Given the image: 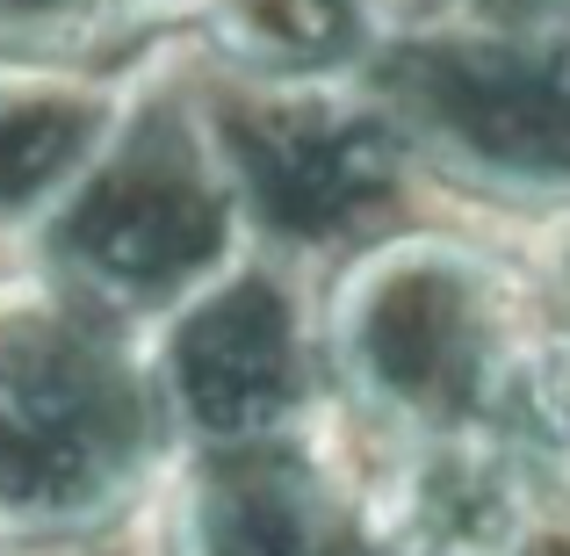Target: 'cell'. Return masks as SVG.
<instances>
[{"label":"cell","instance_id":"cell-1","mask_svg":"<svg viewBox=\"0 0 570 556\" xmlns=\"http://www.w3.org/2000/svg\"><path fill=\"white\" fill-rule=\"evenodd\" d=\"M174 456L145 325L43 267L0 282V549L109 543L159 499Z\"/></svg>","mask_w":570,"mask_h":556},{"label":"cell","instance_id":"cell-2","mask_svg":"<svg viewBox=\"0 0 570 556\" xmlns=\"http://www.w3.org/2000/svg\"><path fill=\"white\" fill-rule=\"evenodd\" d=\"M333 398L376 441L499 433L520 398L542 304L534 282L455 232H383L347 253L318 311Z\"/></svg>","mask_w":570,"mask_h":556},{"label":"cell","instance_id":"cell-3","mask_svg":"<svg viewBox=\"0 0 570 556\" xmlns=\"http://www.w3.org/2000/svg\"><path fill=\"white\" fill-rule=\"evenodd\" d=\"M246 246V209L195 87H130L109 145L37 217L43 275L130 325H153Z\"/></svg>","mask_w":570,"mask_h":556},{"label":"cell","instance_id":"cell-4","mask_svg":"<svg viewBox=\"0 0 570 556\" xmlns=\"http://www.w3.org/2000/svg\"><path fill=\"white\" fill-rule=\"evenodd\" d=\"M419 167L491 203L570 209V14H404L362 66Z\"/></svg>","mask_w":570,"mask_h":556},{"label":"cell","instance_id":"cell-5","mask_svg":"<svg viewBox=\"0 0 570 556\" xmlns=\"http://www.w3.org/2000/svg\"><path fill=\"white\" fill-rule=\"evenodd\" d=\"M217 159L246 209V238L282 261L311 253H362L390 232L404 182L419 174L397 116L376 87L354 80H296V72H238L224 66L195 87Z\"/></svg>","mask_w":570,"mask_h":556},{"label":"cell","instance_id":"cell-6","mask_svg":"<svg viewBox=\"0 0 570 556\" xmlns=\"http://www.w3.org/2000/svg\"><path fill=\"white\" fill-rule=\"evenodd\" d=\"M145 340L181 448L318 427L333 404L318 304L267 246H246L224 275L159 311Z\"/></svg>","mask_w":570,"mask_h":556},{"label":"cell","instance_id":"cell-7","mask_svg":"<svg viewBox=\"0 0 570 556\" xmlns=\"http://www.w3.org/2000/svg\"><path fill=\"white\" fill-rule=\"evenodd\" d=\"M153 514L159 556H390L376 485L325 419L181 448Z\"/></svg>","mask_w":570,"mask_h":556},{"label":"cell","instance_id":"cell-8","mask_svg":"<svg viewBox=\"0 0 570 556\" xmlns=\"http://www.w3.org/2000/svg\"><path fill=\"white\" fill-rule=\"evenodd\" d=\"M124 101L130 87L51 58L0 72V232H37V217L109 145Z\"/></svg>","mask_w":570,"mask_h":556},{"label":"cell","instance_id":"cell-9","mask_svg":"<svg viewBox=\"0 0 570 556\" xmlns=\"http://www.w3.org/2000/svg\"><path fill=\"white\" fill-rule=\"evenodd\" d=\"M195 8L224 66L296 80H354L404 22V0H195Z\"/></svg>","mask_w":570,"mask_h":556},{"label":"cell","instance_id":"cell-10","mask_svg":"<svg viewBox=\"0 0 570 556\" xmlns=\"http://www.w3.org/2000/svg\"><path fill=\"white\" fill-rule=\"evenodd\" d=\"M534 304H542V319H549V333L570 348V209H557V232H549V246H542V267H534Z\"/></svg>","mask_w":570,"mask_h":556},{"label":"cell","instance_id":"cell-11","mask_svg":"<svg viewBox=\"0 0 570 556\" xmlns=\"http://www.w3.org/2000/svg\"><path fill=\"white\" fill-rule=\"evenodd\" d=\"M419 14H462V22H557L570 0H419Z\"/></svg>","mask_w":570,"mask_h":556},{"label":"cell","instance_id":"cell-12","mask_svg":"<svg viewBox=\"0 0 570 556\" xmlns=\"http://www.w3.org/2000/svg\"><path fill=\"white\" fill-rule=\"evenodd\" d=\"M505 556H570V491L534 506V514L520 520V535L505 543Z\"/></svg>","mask_w":570,"mask_h":556},{"label":"cell","instance_id":"cell-13","mask_svg":"<svg viewBox=\"0 0 570 556\" xmlns=\"http://www.w3.org/2000/svg\"><path fill=\"white\" fill-rule=\"evenodd\" d=\"M0 556H109V543H29V549H0Z\"/></svg>","mask_w":570,"mask_h":556},{"label":"cell","instance_id":"cell-14","mask_svg":"<svg viewBox=\"0 0 570 556\" xmlns=\"http://www.w3.org/2000/svg\"><path fill=\"white\" fill-rule=\"evenodd\" d=\"M0 72H8V51H0Z\"/></svg>","mask_w":570,"mask_h":556}]
</instances>
